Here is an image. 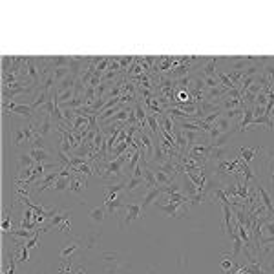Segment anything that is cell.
<instances>
[{
    "label": "cell",
    "instance_id": "6da1fadb",
    "mask_svg": "<svg viewBox=\"0 0 274 274\" xmlns=\"http://www.w3.org/2000/svg\"><path fill=\"white\" fill-rule=\"evenodd\" d=\"M101 262L104 265L106 274H119L125 269H128V263L125 262V256L115 250H104L101 252Z\"/></svg>",
    "mask_w": 274,
    "mask_h": 274
},
{
    "label": "cell",
    "instance_id": "7a4b0ae2",
    "mask_svg": "<svg viewBox=\"0 0 274 274\" xmlns=\"http://www.w3.org/2000/svg\"><path fill=\"white\" fill-rule=\"evenodd\" d=\"M126 157H132V154H125V156H119L117 159H113V161L106 163L104 167H103V177H119L121 175V170H123V165H125V159Z\"/></svg>",
    "mask_w": 274,
    "mask_h": 274
},
{
    "label": "cell",
    "instance_id": "3957f363",
    "mask_svg": "<svg viewBox=\"0 0 274 274\" xmlns=\"http://www.w3.org/2000/svg\"><path fill=\"white\" fill-rule=\"evenodd\" d=\"M157 210H161L165 216H169V218H183L185 214L188 212L190 206L188 205H179V203H165V205H154Z\"/></svg>",
    "mask_w": 274,
    "mask_h": 274
},
{
    "label": "cell",
    "instance_id": "277c9868",
    "mask_svg": "<svg viewBox=\"0 0 274 274\" xmlns=\"http://www.w3.org/2000/svg\"><path fill=\"white\" fill-rule=\"evenodd\" d=\"M143 208L139 203H126L125 205V219L121 221V229L125 227V225H130L137 219H143Z\"/></svg>",
    "mask_w": 274,
    "mask_h": 274
},
{
    "label": "cell",
    "instance_id": "5b68a950",
    "mask_svg": "<svg viewBox=\"0 0 274 274\" xmlns=\"http://www.w3.org/2000/svg\"><path fill=\"white\" fill-rule=\"evenodd\" d=\"M4 110H6V112H11V113H17V115H20V117H26L28 121H32L33 115L37 113L32 108V104H17L15 101H11V103H4Z\"/></svg>",
    "mask_w": 274,
    "mask_h": 274
},
{
    "label": "cell",
    "instance_id": "8992f818",
    "mask_svg": "<svg viewBox=\"0 0 274 274\" xmlns=\"http://www.w3.org/2000/svg\"><path fill=\"white\" fill-rule=\"evenodd\" d=\"M123 198H125V192L121 194L117 200H106L104 201V210H106L108 216H115V218H119V210H121V208H125Z\"/></svg>",
    "mask_w": 274,
    "mask_h": 274
},
{
    "label": "cell",
    "instance_id": "52a82bcc",
    "mask_svg": "<svg viewBox=\"0 0 274 274\" xmlns=\"http://www.w3.org/2000/svg\"><path fill=\"white\" fill-rule=\"evenodd\" d=\"M81 241H82V238H73L69 243H66V247H63V250H61V260H63V262L73 260V254L79 250V247H81Z\"/></svg>",
    "mask_w": 274,
    "mask_h": 274
},
{
    "label": "cell",
    "instance_id": "ba28073f",
    "mask_svg": "<svg viewBox=\"0 0 274 274\" xmlns=\"http://www.w3.org/2000/svg\"><path fill=\"white\" fill-rule=\"evenodd\" d=\"M59 172H61V170H55V172H51V174L44 175L42 181H38V183H37L35 194H37V196H40V194H42L44 190H48V188L53 187V183H55V181L59 179Z\"/></svg>",
    "mask_w": 274,
    "mask_h": 274
},
{
    "label": "cell",
    "instance_id": "9c48e42d",
    "mask_svg": "<svg viewBox=\"0 0 274 274\" xmlns=\"http://www.w3.org/2000/svg\"><path fill=\"white\" fill-rule=\"evenodd\" d=\"M69 218H71V212H68V210H59L55 216L50 219V223L46 225V227H40V231H42V232L51 231L53 227H59V225L63 223V221H66V219H69Z\"/></svg>",
    "mask_w": 274,
    "mask_h": 274
},
{
    "label": "cell",
    "instance_id": "30bf717a",
    "mask_svg": "<svg viewBox=\"0 0 274 274\" xmlns=\"http://www.w3.org/2000/svg\"><path fill=\"white\" fill-rule=\"evenodd\" d=\"M163 194L161 187H157V188H146V194H144V198H143V203H141V208H143V212L148 208L150 205H154V201L159 198Z\"/></svg>",
    "mask_w": 274,
    "mask_h": 274
},
{
    "label": "cell",
    "instance_id": "8fae6325",
    "mask_svg": "<svg viewBox=\"0 0 274 274\" xmlns=\"http://www.w3.org/2000/svg\"><path fill=\"white\" fill-rule=\"evenodd\" d=\"M28 154L35 159V163H55L53 161V157H51V154L46 148H32Z\"/></svg>",
    "mask_w": 274,
    "mask_h": 274
},
{
    "label": "cell",
    "instance_id": "7c38bea8",
    "mask_svg": "<svg viewBox=\"0 0 274 274\" xmlns=\"http://www.w3.org/2000/svg\"><path fill=\"white\" fill-rule=\"evenodd\" d=\"M252 121H254V110H252L250 106H245V110H243V117H241V121H240V125H238V130L245 132L250 126Z\"/></svg>",
    "mask_w": 274,
    "mask_h": 274
},
{
    "label": "cell",
    "instance_id": "4fadbf2b",
    "mask_svg": "<svg viewBox=\"0 0 274 274\" xmlns=\"http://www.w3.org/2000/svg\"><path fill=\"white\" fill-rule=\"evenodd\" d=\"M258 152H263V148H258V146H254V148L241 146V148H240V156H238V157H241V159L247 163V165H250V163H252V159L258 156Z\"/></svg>",
    "mask_w": 274,
    "mask_h": 274
},
{
    "label": "cell",
    "instance_id": "5bb4252c",
    "mask_svg": "<svg viewBox=\"0 0 274 274\" xmlns=\"http://www.w3.org/2000/svg\"><path fill=\"white\" fill-rule=\"evenodd\" d=\"M146 188V183H144L143 177H128V181H126V187H125V194H132L136 192V190H139V188Z\"/></svg>",
    "mask_w": 274,
    "mask_h": 274
},
{
    "label": "cell",
    "instance_id": "9a60e30c",
    "mask_svg": "<svg viewBox=\"0 0 274 274\" xmlns=\"http://www.w3.org/2000/svg\"><path fill=\"white\" fill-rule=\"evenodd\" d=\"M86 188V179H82L81 174H75L71 177V183H69V188L68 192H73V194H81L82 190Z\"/></svg>",
    "mask_w": 274,
    "mask_h": 274
},
{
    "label": "cell",
    "instance_id": "2e32d148",
    "mask_svg": "<svg viewBox=\"0 0 274 274\" xmlns=\"http://www.w3.org/2000/svg\"><path fill=\"white\" fill-rule=\"evenodd\" d=\"M221 61H223V59H210L208 64L201 68V77H216V75H218L216 66H218V63H221Z\"/></svg>",
    "mask_w": 274,
    "mask_h": 274
},
{
    "label": "cell",
    "instance_id": "e0dca14e",
    "mask_svg": "<svg viewBox=\"0 0 274 274\" xmlns=\"http://www.w3.org/2000/svg\"><path fill=\"white\" fill-rule=\"evenodd\" d=\"M231 238H232V241H234V245H232V256H231V258H232V260H236L238 256H240V252L243 250V247H245V245H243L241 238H240V234L236 232V229L231 232Z\"/></svg>",
    "mask_w": 274,
    "mask_h": 274
},
{
    "label": "cell",
    "instance_id": "ac0fdd59",
    "mask_svg": "<svg viewBox=\"0 0 274 274\" xmlns=\"http://www.w3.org/2000/svg\"><path fill=\"white\" fill-rule=\"evenodd\" d=\"M17 163H19V172H22V170H28V169H33L37 163H35V159H33L30 154H20L19 157H17Z\"/></svg>",
    "mask_w": 274,
    "mask_h": 274
},
{
    "label": "cell",
    "instance_id": "d6986e66",
    "mask_svg": "<svg viewBox=\"0 0 274 274\" xmlns=\"http://www.w3.org/2000/svg\"><path fill=\"white\" fill-rule=\"evenodd\" d=\"M88 216H90V221H92V223L99 225L104 221L106 210L104 208H101V206H94V208H90V214H88Z\"/></svg>",
    "mask_w": 274,
    "mask_h": 274
},
{
    "label": "cell",
    "instance_id": "ffe728a7",
    "mask_svg": "<svg viewBox=\"0 0 274 274\" xmlns=\"http://www.w3.org/2000/svg\"><path fill=\"white\" fill-rule=\"evenodd\" d=\"M212 126H214L219 134H227V132H231V119L227 117V115H221Z\"/></svg>",
    "mask_w": 274,
    "mask_h": 274
},
{
    "label": "cell",
    "instance_id": "44dd1931",
    "mask_svg": "<svg viewBox=\"0 0 274 274\" xmlns=\"http://www.w3.org/2000/svg\"><path fill=\"white\" fill-rule=\"evenodd\" d=\"M28 143V137H26V132H24V126H17V128H13V144L15 146H20L22 143Z\"/></svg>",
    "mask_w": 274,
    "mask_h": 274
},
{
    "label": "cell",
    "instance_id": "7402d4cb",
    "mask_svg": "<svg viewBox=\"0 0 274 274\" xmlns=\"http://www.w3.org/2000/svg\"><path fill=\"white\" fill-rule=\"evenodd\" d=\"M73 175H71V177H73ZM71 177H59V179L53 183L51 190H53V192H64V190H68L69 183H71Z\"/></svg>",
    "mask_w": 274,
    "mask_h": 274
},
{
    "label": "cell",
    "instance_id": "603a6c76",
    "mask_svg": "<svg viewBox=\"0 0 274 274\" xmlns=\"http://www.w3.org/2000/svg\"><path fill=\"white\" fill-rule=\"evenodd\" d=\"M256 125H265V126H267V130H269V132H271V130L274 128L273 119L269 117V115H265V113H263V115H260V117H254V121L250 123L249 128H252V126H256ZM249 128H247V130H249Z\"/></svg>",
    "mask_w": 274,
    "mask_h": 274
},
{
    "label": "cell",
    "instance_id": "cb8c5ba5",
    "mask_svg": "<svg viewBox=\"0 0 274 274\" xmlns=\"http://www.w3.org/2000/svg\"><path fill=\"white\" fill-rule=\"evenodd\" d=\"M101 236L97 234V232H92V234H88V236L82 238V241H84V245H86V249L88 250H92L97 247V243H99Z\"/></svg>",
    "mask_w": 274,
    "mask_h": 274
},
{
    "label": "cell",
    "instance_id": "d4e9b609",
    "mask_svg": "<svg viewBox=\"0 0 274 274\" xmlns=\"http://www.w3.org/2000/svg\"><path fill=\"white\" fill-rule=\"evenodd\" d=\"M9 229H11V216H9V212H4V219H2V231L9 232Z\"/></svg>",
    "mask_w": 274,
    "mask_h": 274
},
{
    "label": "cell",
    "instance_id": "484cf974",
    "mask_svg": "<svg viewBox=\"0 0 274 274\" xmlns=\"http://www.w3.org/2000/svg\"><path fill=\"white\" fill-rule=\"evenodd\" d=\"M219 265H221V269H223V271H231V269H234V265H236V262H234V260H229V258H227V256H223V260H221V263H219Z\"/></svg>",
    "mask_w": 274,
    "mask_h": 274
},
{
    "label": "cell",
    "instance_id": "4316f807",
    "mask_svg": "<svg viewBox=\"0 0 274 274\" xmlns=\"http://www.w3.org/2000/svg\"><path fill=\"white\" fill-rule=\"evenodd\" d=\"M262 231L267 232L269 236H274V219H271V221H267V223H263Z\"/></svg>",
    "mask_w": 274,
    "mask_h": 274
},
{
    "label": "cell",
    "instance_id": "83f0119b",
    "mask_svg": "<svg viewBox=\"0 0 274 274\" xmlns=\"http://www.w3.org/2000/svg\"><path fill=\"white\" fill-rule=\"evenodd\" d=\"M136 115H137V119H139V123H144V119H146V113L143 112L141 104H136Z\"/></svg>",
    "mask_w": 274,
    "mask_h": 274
},
{
    "label": "cell",
    "instance_id": "f1b7e54d",
    "mask_svg": "<svg viewBox=\"0 0 274 274\" xmlns=\"http://www.w3.org/2000/svg\"><path fill=\"white\" fill-rule=\"evenodd\" d=\"M132 177H143V165L139 163L136 169H134V174H132Z\"/></svg>",
    "mask_w": 274,
    "mask_h": 274
},
{
    "label": "cell",
    "instance_id": "f546056e",
    "mask_svg": "<svg viewBox=\"0 0 274 274\" xmlns=\"http://www.w3.org/2000/svg\"><path fill=\"white\" fill-rule=\"evenodd\" d=\"M175 97H177V99H179V101H183V103H185V101L190 99V95H188V92H185V90H179Z\"/></svg>",
    "mask_w": 274,
    "mask_h": 274
},
{
    "label": "cell",
    "instance_id": "4dcf8cb0",
    "mask_svg": "<svg viewBox=\"0 0 274 274\" xmlns=\"http://www.w3.org/2000/svg\"><path fill=\"white\" fill-rule=\"evenodd\" d=\"M267 269V271H274V263H271V265H269V267H265Z\"/></svg>",
    "mask_w": 274,
    "mask_h": 274
},
{
    "label": "cell",
    "instance_id": "1f68e13d",
    "mask_svg": "<svg viewBox=\"0 0 274 274\" xmlns=\"http://www.w3.org/2000/svg\"><path fill=\"white\" fill-rule=\"evenodd\" d=\"M271 172H273V177H271V181H273V190H274V169L271 170Z\"/></svg>",
    "mask_w": 274,
    "mask_h": 274
},
{
    "label": "cell",
    "instance_id": "d6a6232c",
    "mask_svg": "<svg viewBox=\"0 0 274 274\" xmlns=\"http://www.w3.org/2000/svg\"><path fill=\"white\" fill-rule=\"evenodd\" d=\"M273 161H274V157H273Z\"/></svg>",
    "mask_w": 274,
    "mask_h": 274
}]
</instances>
